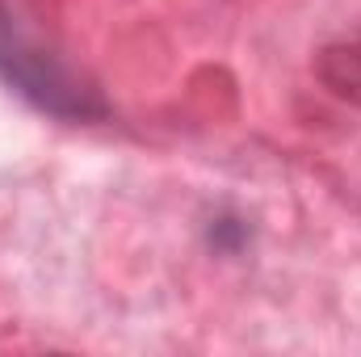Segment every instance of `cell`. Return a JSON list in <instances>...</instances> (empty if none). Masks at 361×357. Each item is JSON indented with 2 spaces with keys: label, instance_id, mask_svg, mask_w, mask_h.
<instances>
[{
  "label": "cell",
  "instance_id": "cell-1",
  "mask_svg": "<svg viewBox=\"0 0 361 357\" xmlns=\"http://www.w3.org/2000/svg\"><path fill=\"white\" fill-rule=\"evenodd\" d=\"M0 80L13 92H21L25 101H34L38 109L55 114V118H101L105 105L85 89L55 55H47L34 38H25L13 17L0 13Z\"/></svg>",
  "mask_w": 361,
  "mask_h": 357
}]
</instances>
